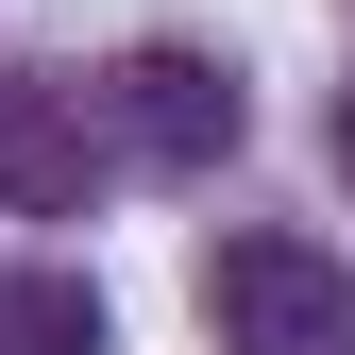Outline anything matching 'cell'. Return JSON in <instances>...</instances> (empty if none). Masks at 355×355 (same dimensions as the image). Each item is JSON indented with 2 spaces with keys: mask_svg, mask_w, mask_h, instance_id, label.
I'll return each instance as SVG.
<instances>
[{
  "mask_svg": "<svg viewBox=\"0 0 355 355\" xmlns=\"http://www.w3.org/2000/svg\"><path fill=\"white\" fill-rule=\"evenodd\" d=\"M203 322H220V355H355V271L322 237H220Z\"/></svg>",
  "mask_w": 355,
  "mask_h": 355,
  "instance_id": "cell-1",
  "label": "cell"
},
{
  "mask_svg": "<svg viewBox=\"0 0 355 355\" xmlns=\"http://www.w3.org/2000/svg\"><path fill=\"white\" fill-rule=\"evenodd\" d=\"M119 102H136V153H153V169H220V153L254 136L237 68H203V51H136V85H119Z\"/></svg>",
  "mask_w": 355,
  "mask_h": 355,
  "instance_id": "cell-2",
  "label": "cell"
},
{
  "mask_svg": "<svg viewBox=\"0 0 355 355\" xmlns=\"http://www.w3.org/2000/svg\"><path fill=\"white\" fill-rule=\"evenodd\" d=\"M0 355H102V288H85V271L0 288Z\"/></svg>",
  "mask_w": 355,
  "mask_h": 355,
  "instance_id": "cell-3",
  "label": "cell"
},
{
  "mask_svg": "<svg viewBox=\"0 0 355 355\" xmlns=\"http://www.w3.org/2000/svg\"><path fill=\"white\" fill-rule=\"evenodd\" d=\"M338 169H355V85H338Z\"/></svg>",
  "mask_w": 355,
  "mask_h": 355,
  "instance_id": "cell-4",
  "label": "cell"
}]
</instances>
